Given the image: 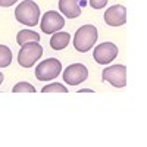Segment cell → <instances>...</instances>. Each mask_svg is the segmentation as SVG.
I'll return each mask as SVG.
<instances>
[{"label": "cell", "mask_w": 147, "mask_h": 147, "mask_svg": "<svg viewBox=\"0 0 147 147\" xmlns=\"http://www.w3.org/2000/svg\"><path fill=\"white\" fill-rule=\"evenodd\" d=\"M15 18L19 24L35 27L40 19V7L32 0H24L15 9Z\"/></svg>", "instance_id": "obj_1"}, {"label": "cell", "mask_w": 147, "mask_h": 147, "mask_svg": "<svg viewBox=\"0 0 147 147\" xmlns=\"http://www.w3.org/2000/svg\"><path fill=\"white\" fill-rule=\"evenodd\" d=\"M2 82H3V74L0 72V84H2Z\"/></svg>", "instance_id": "obj_19"}, {"label": "cell", "mask_w": 147, "mask_h": 147, "mask_svg": "<svg viewBox=\"0 0 147 147\" xmlns=\"http://www.w3.org/2000/svg\"><path fill=\"white\" fill-rule=\"evenodd\" d=\"M97 38H99V35H97V28L94 25H82L74 35V47L78 52L85 53L91 47H94Z\"/></svg>", "instance_id": "obj_2"}, {"label": "cell", "mask_w": 147, "mask_h": 147, "mask_svg": "<svg viewBox=\"0 0 147 147\" xmlns=\"http://www.w3.org/2000/svg\"><path fill=\"white\" fill-rule=\"evenodd\" d=\"M12 63V50L7 46L0 44V68H7Z\"/></svg>", "instance_id": "obj_13"}, {"label": "cell", "mask_w": 147, "mask_h": 147, "mask_svg": "<svg viewBox=\"0 0 147 147\" xmlns=\"http://www.w3.org/2000/svg\"><path fill=\"white\" fill-rule=\"evenodd\" d=\"M59 10L69 19L78 18L81 15L80 0H59Z\"/></svg>", "instance_id": "obj_10"}, {"label": "cell", "mask_w": 147, "mask_h": 147, "mask_svg": "<svg viewBox=\"0 0 147 147\" xmlns=\"http://www.w3.org/2000/svg\"><path fill=\"white\" fill-rule=\"evenodd\" d=\"M60 71H62V63L56 57L46 59L35 68V77L40 81H52L56 77H59Z\"/></svg>", "instance_id": "obj_4"}, {"label": "cell", "mask_w": 147, "mask_h": 147, "mask_svg": "<svg viewBox=\"0 0 147 147\" xmlns=\"http://www.w3.org/2000/svg\"><path fill=\"white\" fill-rule=\"evenodd\" d=\"M41 56H43V47L38 44V41H31L21 47L18 53V63L24 68H31Z\"/></svg>", "instance_id": "obj_3"}, {"label": "cell", "mask_w": 147, "mask_h": 147, "mask_svg": "<svg viewBox=\"0 0 147 147\" xmlns=\"http://www.w3.org/2000/svg\"><path fill=\"white\" fill-rule=\"evenodd\" d=\"M109 0H88V3L93 9H103Z\"/></svg>", "instance_id": "obj_16"}, {"label": "cell", "mask_w": 147, "mask_h": 147, "mask_svg": "<svg viewBox=\"0 0 147 147\" xmlns=\"http://www.w3.org/2000/svg\"><path fill=\"white\" fill-rule=\"evenodd\" d=\"M12 91L13 93H35V87L28 82H18L13 88H12Z\"/></svg>", "instance_id": "obj_15"}, {"label": "cell", "mask_w": 147, "mask_h": 147, "mask_svg": "<svg viewBox=\"0 0 147 147\" xmlns=\"http://www.w3.org/2000/svg\"><path fill=\"white\" fill-rule=\"evenodd\" d=\"M105 21L110 27H121L127 22V9L122 5L110 6L105 12Z\"/></svg>", "instance_id": "obj_9"}, {"label": "cell", "mask_w": 147, "mask_h": 147, "mask_svg": "<svg viewBox=\"0 0 147 147\" xmlns=\"http://www.w3.org/2000/svg\"><path fill=\"white\" fill-rule=\"evenodd\" d=\"M69 40H71V35L68 32H55L52 35L50 38V46L52 49H55V50H62V49H65L68 44H69Z\"/></svg>", "instance_id": "obj_11"}, {"label": "cell", "mask_w": 147, "mask_h": 147, "mask_svg": "<svg viewBox=\"0 0 147 147\" xmlns=\"http://www.w3.org/2000/svg\"><path fill=\"white\" fill-rule=\"evenodd\" d=\"M18 0H0V6L2 7H9L12 5H15Z\"/></svg>", "instance_id": "obj_17"}, {"label": "cell", "mask_w": 147, "mask_h": 147, "mask_svg": "<svg viewBox=\"0 0 147 147\" xmlns=\"http://www.w3.org/2000/svg\"><path fill=\"white\" fill-rule=\"evenodd\" d=\"M41 91L43 93H68V88L59 82H52V84L46 85V87H43Z\"/></svg>", "instance_id": "obj_14"}, {"label": "cell", "mask_w": 147, "mask_h": 147, "mask_svg": "<svg viewBox=\"0 0 147 147\" xmlns=\"http://www.w3.org/2000/svg\"><path fill=\"white\" fill-rule=\"evenodd\" d=\"M116 56H118V47L113 43H102L97 47H94L93 57H94L96 62L100 63V65L110 63Z\"/></svg>", "instance_id": "obj_8"}, {"label": "cell", "mask_w": 147, "mask_h": 147, "mask_svg": "<svg viewBox=\"0 0 147 147\" xmlns=\"http://www.w3.org/2000/svg\"><path fill=\"white\" fill-rule=\"evenodd\" d=\"M103 81H107L113 87L122 88L127 85V68L124 65H112L102 71Z\"/></svg>", "instance_id": "obj_5"}, {"label": "cell", "mask_w": 147, "mask_h": 147, "mask_svg": "<svg viewBox=\"0 0 147 147\" xmlns=\"http://www.w3.org/2000/svg\"><path fill=\"white\" fill-rule=\"evenodd\" d=\"M88 77V71L82 63H72L63 71V81L68 85H78Z\"/></svg>", "instance_id": "obj_7"}, {"label": "cell", "mask_w": 147, "mask_h": 147, "mask_svg": "<svg viewBox=\"0 0 147 147\" xmlns=\"http://www.w3.org/2000/svg\"><path fill=\"white\" fill-rule=\"evenodd\" d=\"M40 27H41V31L44 34H55V32H57L59 30H62L65 27V19L59 12L49 10L43 15Z\"/></svg>", "instance_id": "obj_6"}, {"label": "cell", "mask_w": 147, "mask_h": 147, "mask_svg": "<svg viewBox=\"0 0 147 147\" xmlns=\"http://www.w3.org/2000/svg\"><path fill=\"white\" fill-rule=\"evenodd\" d=\"M31 41H40V35L37 34L35 31H31V30H22L18 32L16 35V43L19 46H24L27 43H31Z\"/></svg>", "instance_id": "obj_12"}, {"label": "cell", "mask_w": 147, "mask_h": 147, "mask_svg": "<svg viewBox=\"0 0 147 147\" xmlns=\"http://www.w3.org/2000/svg\"><path fill=\"white\" fill-rule=\"evenodd\" d=\"M80 93H94L91 88H82V90H80Z\"/></svg>", "instance_id": "obj_18"}]
</instances>
